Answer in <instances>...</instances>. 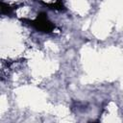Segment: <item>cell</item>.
I'll use <instances>...</instances> for the list:
<instances>
[{"label": "cell", "instance_id": "cell-3", "mask_svg": "<svg viewBox=\"0 0 123 123\" xmlns=\"http://www.w3.org/2000/svg\"><path fill=\"white\" fill-rule=\"evenodd\" d=\"M15 9H16V6L12 7V6L4 3V2H1V13L4 15H11Z\"/></svg>", "mask_w": 123, "mask_h": 123}, {"label": "cell", "instance_id": "cell-2", "mask_svg": "<svg viewBox=\"0 0 123 123\" xmlns=\"http://www.w3.org/2000/svg\"><path fill=\"white\" fill-rule=\"evenodd\" d=\"M37 1H39V2H41L42 4L48 6L50 9H54V10H58V11H64V10H65V8H64V6H63L62 0H56L55 3H51V4L44 3V2H42V1H40V0H37Z\"/></svg>", "mask_w": 123, "mask_h": 123}, {"label": "cell", "instance_id": "cell-1", "mask_svg": "<svg viewBox=\"0 0 123 123\" xmlns=\"http://www.w3.org/2000/svg\"><path fill=\"white\" fill-rule=\"evenodd\" d=\"M21 20H22V22L32 26L37 31L41 32V33H51L55 29L54 23L48 18L47 14L45 12H39L37 15V17L33 20H29V19H25V18L24 19L21 18Z\"/></svg>", "mask_w": 123, "mask_h": 123}]
</instances>
